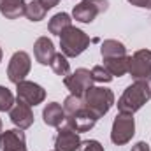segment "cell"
Masks as SVG:
<instances>
[{
    "mask_svg": "<svg viewBox=\"0 0 151 151\" xmlns=\"http://www.w3.org/2000/svg\"><path fill=\"white\" fill-rule=\"evenodd\" d=\"M151 99V86L148 81H135L127 90L118 100V111L123 114H134L137 113L144 104H148Z\"/></svg>",
    "mask_w": 151,
    "mask_h": 151,
    "instance_id": "1",
    "label": "cell"
},
{
    "mask_svg": "<svg viewBox=\"0 0 151 151\" xmlns=\"http://www.w3.org/2000/svg\"><path fill=\"white\" fill-rule=\"evenodd\" d=\"M83 100H84V107L97 119H100L109 113L111 107L114 106V93L113 90L104 88V86H91L84 93Z\"/></svg>",
    "mask_w": 151,
    "mask_h": 151,
    "instance_id": "2",
    "label": "cell"
},
{
    "mask_svg": "<svg viewBox=\"0 0 151 151\" xmlns=\"http://www.w3.org/2000/svg\"><path fill=\"white\" fill-rule=\"evenodd\" d=\"M90 46V37L76 27H69L60 35V49L67 58H76L81 53H84Z\"/></svg>",
    "mask_w": 151,
    "mask_h": 151,
    "instance_id": "3",
    "label": "cell"
},
{
    "mask_svg": "<svg viewBox=\"0 0 151 151\" xmlns=\"http://www.w3.org/2000/svg\"><path fill=\"white\" fill-rule=\"evenodd\" d=\"M135 135V119L134 114H123L119 113L113 121L111 128V141L116 146H125L132 141Z\"/></svg>",
    "mask_w": 151,
    "mask_h": 151,
    "instance_id": "4",
    "label": "cell"
},
{
    "mask_svg": "<svg viewBox=\"0 0 151 151\" xmlns=\"http://www.w3.org/2000/svg\"><path fill=\"white\" fill-rule=\"evenodd\" d=\"M109 9L107 0H83L72 9V18L79 23H91L99 14Z\"/></svg>",
    "mask_w": 151,
    "mask_h": 151,
    "instance_id": "5",
    "label": "cell"
},
{
    "mask_svg": "<svg viewBox=\"0 0 151 151\" xmlns=\"http://www.w3.org/2000/svg\"><path fill=\"white\" fill-rule=\"evenodd\" d=\"M32 70V58L27 51H16L7 65V77L11 83L18 84L21 81H25V77L30 74Z\"/></svg>",
    "mask_w": 151,
    "mask_h": 151,
    "instance_id": "6",
    "label": "cell"
},
{
    "mask_svg": "<svg viewBox=\"0 0 151 151\" xmlns=\"http://www.w3.org/2000/svg\"><path fill=\"white\" fill-rule=\"evenodd\" d=\"M93 76H91V70L88 69H76L74 72L67 76L63 79V84L67 86V90L70 91V95H76V97H84V93L93 86Z\"/></svg>",
    "mask_w": 151,
    "mask_h": 151,
    "instance_id": "7",
    "label": "cell"
},
{
    "mask_svg": "<svg viewBox=\"0 0 151 151\" xmlns=\"http://www.w3.org/2000/svg\"><path fill=\"white\" fill-rule=\"evenodd\" d=\"M128 74L135 81H150L151 79V51L139 49L130 56Z\"/></svg>",
    "mask_w": 151,
    "mask_h": 151,
    "instance_id": "8",
    "label": "cell"
},
{
    "mask_svg": "<svg viewBox=\"0 0 151 151\" xmlns=\"http://www.w3.org/2000/svg\"><path fill=\"white\" fill-rule=\"evenodd\" d=\"M16 95H18V100H23L30 107H35L46 100V90L40 84L27 79L16 84Z\"/></svg>",
    "mask_w": 151,
    "mask_h": 151,
    "instance_id": "9",
    "label": "cell"
},
{
    "mask_svg": "<svg viewBox=\"0 0 151 151\" xmlns=\"http://www.w3.org/2000/svg\"><path fill=\"white\" fill-rule=\"evenodd\" d=\"M81 137L79 134L72 130L67 123L58 127V134L55 137V150L56 151H77L81 148Z\"/></svg>",
    "mask_w": 151,
    "mask_h": 151,
    "instance_id": "10",
    "label": "cell"
},
{
    "mask_svg": "<svg viewBox=\"0 0 151 151\" xmlns=\"http://www.w3.org/2000/svg\"><path fill=\"white\" fill-rule=\"evenodd\" d=\"M9 118L14 123L16 128L19 130H27L34 125V113L32 107L28 104H25L23 100H16L14 106L9 109Z\"/></svg>",
    "mask_w": 151,
    "mask_h": 151,
    "instance_id": "11",
    "label": "cell"
},
{
    "mask_svg": "<svg viewBox=\"0 0 151 151\" xmlns=\"http://www.w3.org/2000/svg\"><path fill=\"white\" fill-rule=\"evenodd\" d=\"M0 151H27V137L23 130L11 128L0 134Z\"/></svg>",
    "mask_w": 151,
    "mask_h": 151,
    "instance_id": "12",
    "label": "cell"
},
{
    "mask_svg": "<svg viewBox=\"0 0 151 151\" xmlns=\"http://www.w3.org/2000/svg\"><path fill=\"white\" fill-rule=\"evenodd\" d=\"M97 118L93 116V114L90 113L86 107H83L81 111H77V113L70 114V116H67V119H65V123L76 130L77 134H83V132H90L95 125H97Z\"/></svg>",
    "mask_w": 151,
    "mask_h": 151,
    "instance_id": "13",
    "label": "cell"
},
{
    "mask_svg": "<svg viewBox=\"0 0 151 151\" xmlns=\"http://www.w3.org/2000/svg\"><path fill=\"white\" fill-rule=\"evenodd\" d=\"M56 55L53 40L47 37H39L34 44V56L40 65H51L53 58Z\"/></svg>",
    "mask_w": 151,
    "mask_h": 151,
    "instance_id": "14",
    "label": "cell"
},
{
    "mask_svg": "<svg viewBox=\"0 0 151 151\" xmlns=\"http://www.w3.org/2000/svg\"><path fill=\"white\" fill-rule=\"evenodd\" d=\"M42 119L47 127L58 128L65 123L67 114L63 111V106H60L58 102H49L44 109H42Z\"/></svg>",
    "mask_w": 151,
    "mask_h": 151,
    "instance_id": "15",
    "label": "cell"
},
{
    "mask_svg": "<svg viewBox=\"0 0 151 151\" xmlns=\"http://www.w3.org/2000/svg\"><path fill=\"white\" fill-rule=\"evenodd\" d=\"M27 2L25 0H0V14L5 19H18L25 16Z\"/></svg>",
    "mask_w": 151,
    "mask_h": 151,
    "instance_id": "16",
    "label": "cell"
},
{
    "mask_svg": "<svg viewBox=\"0 0 151 151\" xmlns=\"http://www.w3.org/2000/svg\"><path fill=\"white\" fill-rule=\"evenodd\" d=\"M104 67L111 72L113 77H121L128 74V65H130V56H118V58H102Z\"/></svg>",
    "mask_w": 151,
    "mask_h": 151,
    "instance_id": "17",
    "label": "cell"
},
{
    "mask_svg": "<svg viewBox=\"0 0 151 151\" xmlns=\"http://www.w3.org/2000/svg\"><path fill=\"white\" fill-rule=\"evenodd\" d=\"M69 27H72V18H70V14H67V12H58V14H55V16L49 19V23H47L49 34L58 35V37H60Z\"/></svg>",
    "mask_w": 151,
    "mask_h": 151,
    "instance_id": "18",
    "label": "cell"
},
{
    "mask_svg": "<svg viewBox=\"0 0 151 151\" xmlns=\"http://www.w3.org/2000/svg\"><path fill=\"white\" fill-rule=\"evenodd\" d=\"M100 55L102 58H118V56H125L127 55V47L123 42L116 40V39H107L102 42L100 46Z\"/></svg>",
    "mask_w": 151,
    "mask_h": 151,
    "instance_id": "19",
    "label": "cell"
},
{
    "mask_svg": "<svg viewBox=\"0 0 151 151\" xmlns=\"http://www.w3.org/2000/svg\"><path fill=\"white\" fill-rule=\"evenodd\" d=\"M47 7L42 4V0H32L30 4H27V11H25V16L32 21V23H37L42 21L47 14Z\"/></svg>",
    "mask_w": 151,
    "mask_h": 151,
    "instance_id": "20",
    "label": "cell"
},
{
    "mask_svg": "<svg viewBox=\"0 0 151 151\" xmlns=\"http://www.w3.org/2000/svg\"><path fill=\"white\" fill-rule=\"evenodd\" d=\"M49 67L53 69L55 74L60 76V77H63V79L70 74V63H69V60H67V56H65L63 53H56Z\"/></svg>",
    "mask_w": 151,
    "mask_h": 151,
    "instance_id": "21",
    "label": "cell"
},
{
    "mask_svg": "<svg viewBox=\"0 0 151 151\" xmlns=\"http://www.w3.org/2000/svg\"><path fill=\"white\" fill-rule=\"evenodd\" d=\"M83 107H84V100H83L81 97L69 95V97L63 100V111H65V114H67V116H70V114L81 111Z\"/></svg>",
    "mask_w": 151,
    "mask_h": 151,
    "instance_id": "22",
    "label": "cell"
},
{
    "mask_svg": "<svg viewBox=\"0 0 151 151\" xmlns=\"http://www.w3.org/2000/svg\"><path fill=\"white\" fill-rule=\"evenodd\" d=\"M14 95H12V91L9 90V88H5V86H0V111L2 113H5V111H9L12 106H14Z\"/></svg>",
    "mask_w": 151,
    "mask_h": 151,
    "instance_id": "23",
    "label": "cell"
},
{
    "mask_svg": "<svg viewBox=\"0 0 151 151\" xmlns=\"http://www.w3.org/2000/svg\"><path fill=\"white\" fill-rule=\"evenodd\" d=\"M91 76H93V81L95 83H111L114 79L113 76H111V72L104 65H95L91 69Z\"/></svg>",
    "mask_w": 151,
    "mask_h": 151,
    "instance_id": "24",
    "label": "cell"
},
{
    "mask_svg": "<svg viewBox=\"0 0 151 151\" xmlns=\"http://www.w3.org/2000/svg\"><path fill=\"white\" fill-rule=\"evenodd\" d=\"M79 151H104V146L99 141H95V139H88V141L81 142Z\"/></svg>",
    "mask_w": 151,
    "mask_h": 151,
    "instance_id": "25",
    "label": "cell"
},
{
    "mask_svg": "<svg viewBox=\"0 0 151 151\" xmlns=\"http://www.w3.org/2000/svg\"><path fill=\"white\" fill-rule=\"evenodd\" d=\"M132 5L135 7H142V9H151V0H128Z\"/></svg>",
    "mask_w": 151,
    "mask_h": 151,
    "instance_id": "26",
    "label": "cell"
},
{
    "mask_svg": "<svg viewBox=\"0 0 151 151\" xmlns=\"http://www.w3.org/2000/svg\"><path fill=\"white\" fill-rule=\"evenodd\" d=\"M132 151H151V150H150V144H148V142L139 141V142H135V144L132 146Z\"/></svg>",
    "mask_w": 151,
    "mask_h": 151,
    "instance_id": "27",
    "label": "cell"
},
{
    "mask_svg": "<svg viewBox=\"0 0 151 151\" xmlns=\"http://www.w3.org/2000/svg\"><path fill=\"white\" fill-rule=\"evenodd\" d=\"M42 4H44L47 9H53V7H56V5L60 4V0H42Z\"/></svg>",
    "mask_w": 151,
    "mask_h": 151,
    "instance_id": "28",
    "label": "cell"
},
{
    "mask_svg": "<svg viewBox=\"0 0 151 151\" xmlns=\"http://www.w3.org/2000/svg\"><path fill=\"white\" fill-rule=\"evenodd\" d=\"M2 58H4V53H2V47H0V63H2Z\"/></svg>",
    "mask_w": 151,
    "mask_h": 151,
    "instance_id": "29",
    "label": "cell"
},
{
    "mask_svg": "<svg viewBox=\"0 0 151 151\" xmlns=\"http://www.w3.org/2000/svg\"><path fill=\"white\" fill-rule=\"evenodd\" d=\"M0 134H2V119H0Z\"/></svg>",
    "mask_w": 151,
    "mask_h": 151,
    "instance_id": "30",
    "label": "cell"
},
{
    "mask_svg": "<svg viewBox=\"0 0 151 151\" xmlns=\"http://www.w3.org/2000/svg\"><path fill=\"white\" fill-rule=\"evenodd\" d=\"M55 151H56V150H55Z\"/></svg>",
    "mask_w": 151,
    "mask_h": 151,
    "instance_id": "31",
    "label": "cell"
}]
</instances>
